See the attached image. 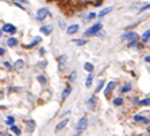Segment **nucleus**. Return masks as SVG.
I'll list each match as a JSON object with an SVG mask.
<instances>
[{
  "instance_id": "bb28decb",
  "label": "nucleus",
  "mask_w": 150,
  "mask_h": 136,
  "mask_svg": "<svg viewBox=\"0 0 150 136\" xmlns=\"http://www.w3.org/2000/svg\"><path fill=\"white\" fill-rule=\"evenodd\" d=\"M76 45H79V46H83V45H85V42L87 41H83V39H75Z\"/></svg>"
},
{
  "instance_id": "b1692460",
  "label": "nucleus",
  "mask_w": 150,
  "mask_h": 136,
  "mask_svg": "<svg viewBox=\"0 0 150 136\" xmlns=\"http://www.w3.org/2000/svg\"><path fill=\"white\" fill-rule=\"evenodd\" d=\"M103 85H104V81H103V80H102V81H100L99 84H97V86H96V89H95V94H96V93H99L100 90H102Z\"/></svg>"
},
{
  "instance_id": "58836bf2",
  "label": "nucleus",
  "mask_w": 150,
  "mask_h": 136,
  "mask_svg": "<svg viewBox=\"0 0 150 136\" xmlns=\"http://www.w3.org/2000/svg\"><path fill=\"white\" fill-rule=\"evenodd\" d=\"M80 1H83V3H89V1H92V0H80Z\"/></svg>"
},
{
  "instance_id": "79ce46f5",
  "label": "nucleus",
  "mask_w": 150,
  "mask_h": 136,
  "mask_svg": "<svg viewBox=\"0 0 150 136\" xmlns=\"http://www.w3.org/2000/svg\"><path fill=\"white\" fill-rule=\"evenodd\" d=\"M3 136H11V135H10V133H4Z\"/></svg>"
},
{
  "instance_id": "37998d69",
  "label": "nucleus",
  "mask_w": 150,
  "mask_h": 136,
  "mask_svg": "<svg viewBox=\"0 0 150 136\" xmlns=\"http://www.w3.org/2000/svg\"><path fill=\"white\" fill-rule=\"evenodd\" d=\"M0 35H1V30H0Z\"/></svg>"
},
{
  "instance_id": "2eb2a0df",
  "label": "nucleus",
  "mask_w": 150,
  "mask_h": 136,
  "mask_svg": "<svg viewBox=\"0 0 150 136\" xmlns=\"http://www.w3.org/2000/svg\"><path fill=\"white\" fill-rule=\"evenodd\" d=\"M112 11V7H108V8H104V10H102V11L99 12V16L100 18H103V16H106L107 14H110V12Z\"/></svg>"
},
{
  "instance_id": "f03ea898",
  "label": "nucleus",
  "mask_w": 150,
  "mask_h": 136,
  "mask_svg": "<svg viewBox=\"0 0 150 136\" xmlns=\"http://www.w3.org/2000/svg\"><path fill=\"white\" fill-rule=\"evenodd\" d=\"M87 125H88V117L87 116H84L81 117L79 120V123H77V127H76V129H77V132H83L84 129L87 128Z\"/></svg>"
},
{
  "instance_id": "c756f323",
  "label": "nucleus",
  "mask_w": 150,
  "mask_h": 136,
  "mask_svg": "<svg viewBox=\"0 0 150 136\" xmlns=\"http://www.w3.org/2000/svg\"><path fill=\"white\" fill-rule=\"evenodd\" d=\"M149 8H150V4H146L145 7H142V8H141V10H139V12H143V11H146V10H149Z\"/></svg>"
},
{
  "instance_id": "5701e85b",
  "label": "nucleus",
  "mask_w": 150,
  "mask_h": 136,
  "mask_svg": "<svg viewBox=\"0 0 150 136\" xmlns=\"http://www.w3.org/2000/svg\"><path fill=\"white\" fill-rule=\"evenodd\" d=\"M114 105H116V106H120V105L123 104V98H120V97H116V98H114Z\"/></svg>"
},
{
  "instance_id": "4c0bfd02",
  "label": "nucleus",
  "mask_w": 150,
  "mask_h": 136,
  "mask_svg": "<svg viewBox=\"0 0 150 136\" xmlns=\"http://www.w3.org/2000/svg\"><path fill=\"white\" fill-rule=\"evenodd\" d=\"M96 7H99V5H102V1H97V3H95Z\"/></svg>"
},
{
  "instance_id": "39448f33",
  "label": "nucleus",
  "mask_w": 150,
  "mask_h": 136,
  "mask_svg": "<svg viewBox=\"0 0 150 136\" xmlns=\"http://www.w3.org/2000/svg\"><path fill=\"white\" fill-rule=\"evenodd\" d=\"M115 86H116V82H114V81H111V82L107 84L106 89H104V94H106V97H108V96L112 93V90L115 89Z\"/></svg>"
},
{
  "instance_id": "c9c22d12",
  "label": "nucleus",
  "mask_w": 150,
  "mask_h": 136,
  "mask_svg": "<svg viewBox=\"0 0 150 136\" xmlns=\"http://www.w3.org/2000/svg\"><path fill=\"white\" fill-rule=\"evenodd\" d=\"M39 53H41V54H45V49H44V47H42V49H39Z\"/></svg>"
},
{
  "instance_id": "4468645a",
  "label": "nucleus",
  "mask_w": 150,
  "mask_h": 136,
  "mask_svg": "<svg viewBox=\"0 0 150 136\" xmlns=\"http://www.w3.org/2000/svg\"><path fill=\"white\" fill-rule=\"evenodd\" d=\"M7 45L10 47H15L16 45H18V39H16V38H10L7 41Z\"/></svg>"
},
{
  "instance_id": "a211bd4d",
  "label": "nucleus",
  "mask_w": 150,
  "mask_h": 136,
  "mask_svg": "<svg viewBox=\"0 0 150 136\" xmlns=\"http://www.w3.org/2000/svg\"><path fill=\"white\" fill-rule=\"evenodd\" d=\"M84 69L87 70L88 73H92V71H93V65L89 63V62H85V63H84Z\"/></svg>"
},
{
  "instance_id": "ddd939ff",
  "label": "nucleus",
  "mask_w": 150,
  "mask_h": 136,
  "mask_svg": "<svg viewBox=\"0 0 150 136\" xmlns=\"http://www.w3.org/2000/svg\"><path fill=\"white\" fill-rule=\"evenodd\" d=\"M149 39H150V30H146V31L142 34V42L146 43V42H149Z\"/></svg>"
},
{
  "instance_id": "7c9ffc66",
  "label": "nucleus",
  "mask_w": 150,
  "mask_h": 136,
  "mask_svg": "<svg viewBox=\"0 0 150 136\" xmlns=\"http://www.w3.org/2000/svg\"><path fill=\"white\" fill-rule=\"evenodd\" d=\"M137 43H138V41H133V42L129 43V47H134V46H137Z\"/></svg>"
},
{
  "instance_id": "423d86ee",
  "label": "nucleus",
  "mask_w": 150,
  "mask_h": 136,
  "mask_svg": "<svg viewBox=\"0 0 150 136\" xmlns=\"http://www.w3.org/2000/svg\"><path fill=\"white\" fill-rule=\"evenodd\" d=\"M96 104H97L96 97H89L87 100V106H88V109H91V111H95L96 109Z\"/></svg>"
},
{
  "instance_id": "72a5a7b5",
  "label": "nucleus",
  "mask_w": 150,
  "mask_h": 136,
  "mask_svg": "<svg viewBox=\"0 0 150 136\" xmlns=\"http://www.w3.org/2000/svg\"><path fill=\"white\" fill-rule=\"evenodd\" d=\"M4 66L7 67V69H11V65H10L8 62H4Z\"/></svg>"
},
{
  "instance_id": "a878e982",
  "label": "nucleus",
  "mask_w": 150,
  "mask_h": 136,
  "mask_svg": "<svg viewBox=\"0 0 150 136\" xmlns=\"http://www.w3.org/2000/svg\"><path fill=\"white\" fill-rule=\"evenodd\" d=\"M39 41H41V36H37V38L34 39V41H32V43H30V45H28V47H32L34 45H37V43L39 42Z\"/></svg>"
},
{
  "instance_id": "ea45409f",
  "label": "nucleus",
  "mask_w": 150,
  "mask_h": 136,
  "mask_svg": "<svg viewBox=\"0 0 150 136\" xmlns=\"http://www.w3.org/2000/svg\"><path fill=\"white\" fill-rule=\"evenodd\" d=\"M15 3H18V1H27V0H14Z\"/></svg>"
},
{
  "instance_id": "4be33fe9",
  "label": "nucleus",
  "mask_w": 150,
  "mask_h": 136,
  "mask_svg": "<svg viewBox=\"0 0 150 136\" xmlns=\"http://www.w3.org/2000/svg\"><path fill=\"white\" fill-rule=\"evenodd\" d=\"M130 90H131V85H130V84H124L123 88L120 89V92H122V93H126V92H130Z\"/></svg>"
},
{
  "instance_id": "a18cd8bd",
  "label": "nucleus",
  "mask_w": 150,
  "mask_h": 136,
  "mask_svg": "<svg viewBox=\"0 0 150 136\" xmlns=\"http://www.w3.org/2000/svg\"><path fill=\"white\" fill-rule=\"evenodd\" d=\"M141 136H142V135H141Z\"/></svg>"
},
{
  "instance_id": "20e7f679",
  "label": "nucleus",
  "mask_w": 150,
  "mask_h": 136,
  "mask_svg": "<svg viewBox=\"0 0 150 136\" xmlns=\"http://www.w3.org/2000/svg\"><path fill=\"white\" fill-rule=\"evenodd\" d=\"M48 15H49V10H48V8H39L38 12H37V20H44Z\"/></svg>"
},
{
  "instance_id": "f257e3e1",
  "label": "nucleus",
  "mask_w": 150,
  "mask_h": 136,
  "mask_svg": "<svg viewBox=\"0 0 150 136\" xmlns=\"http://www.w3.org/2000/svg\"><path fill=\"white\" fill-rule=\"evenodd\" d=\"M102 28H103V24L102 23H96V24H93L92 27L88 28L87 31L84 32V35H85V36H92V35H96L97 32L100 31V30H102Z\"/></svg>"
},
{
  "instance_id": "aec40b11",
  "label": "nucleus",
  "mask_w": 150,
  "mask_h": 136,
  "mask_svg": "<svg viewBox=\"0 0 150 136\" xmlns=\"http://www.w3.org/2000/svg\"><path fill=\"white\" fill-rule=\"evenodd\" d=\"M23 65H24L23 61H22V59H18V61L15 62V66L14 67H15V70H20L22 67H23Z\"/></svg>"
},
{
  "instance_id": "393cba45",
  "label": "nucleus",
  "mask_w": 150,
  "mask_h": 136,
  "mask_svg": "<svg viewBox=\"0 0 150 136\" xmlns=\"http://www.w3.org/2000/svg\"><path fill=\"white\" fill-rule=\"evenodd\" d=\"M11 131H12V132H14V133H16V135H20V129L18 128V127H16L15 124H14V125H11Z\"/></svg>"
},
{
  "instance_id": "7ed1b4c3",
  "label": "nucleus",
  "mask_w": 150,
  "mask_h": 136,
  "mask_svg": "<svg viewBox=\"0 0 150 136\" xmlns=\"http://www.w3.org/2000/svg\"><path fill=\"white\" fill-rule=\"evenodd\" d=\"M122 39H124V41H131V42H133V41H137V39H138V34L134 31H129V32L122 35Z\"/></svg>"
},
{
  "instance_id": "c85d7f7f",
  "label": "nucleus",
  "mask_w": 150,
  "mask_h": 136,
  "mask_svg": "<svg viewBox=\"0 0 150 136\" xmlns=\"http://www.w3.org/2000/svg\"><path fill=\"white\" fill-rule=\"evenodd\" d=\"M14 121H15V119H14V117L12 116H10L7 119V124H10V125H14Z\"/></svg>"
},
{
  "instance_id": "e433bc0d",
  "label": "nucleus",
  "mask_w": 150,
  "mask_h": 136,
  "mask_svg": "<svg viewBox=\"0 0 150 136\" xmlns=\"http://www.w3.org/2000/svg\"><path fill=\"white\" fill-rule=\"evenodd\" d=\"M4 54V49H1V47H0V55H3Z\"/></svg>"
},
{
  "instance_id": "6ab92c4d",
  "label": "nucleus",
  "mask_w": 150,
  "mask_h": 136,
  "mask_svg": "<svg viewBox=\"0 0 150 136\" xmlns=\"http://www.w3.org/2000/svg\"><path fill=\"white\" fill-rule=\"evenodd\" d=\"M92 80H93V73H89L88 74V78H87V82H85V86L89 88L92 85Z\"/></svg>"
},
{
  "instance_id": "cd10ccee",
  "label": "nucleus",
  "mask_w": 150,
  "mask_h": 136,
  "mask_svg": "<svg viewBox=\"0 0 150 136\" xmlns=\"http://www.w3.org/2000/svg\"><path fill=\"white\" fill-rule=\"evenodd\" d=\"M38 81H39L41 84H44V85H45V84H46V78H45L44 76H38Z\"/></svg>"
},
{
  "instance_id": "f8f14e48",
  "label": "nucleus",
  "mask_w": 150,
  "mask_h": 136,
  "mask_svg": "<svg viewBox=\"0 0 150 136\" xmlns=\"http://www.w3.org/2000/svg\"><path fill=\"white\" fill-rule=\"evenodd\" d=\"M134 120L135 121H141V123H149V119H147V117H143L142 115H135Z\"/></svg>"
},
{
  "instance_id": "dca6fc26",
  "label": "nucleus",
  "mask_w": 150,
  "mask_h": 136,
  "mask_svg": "<svg viewBox=\"0 0 150 136\" xmlns=\"http://www.w3.org/2000/svg\"><path fill=\"white\" fill-rule=\"evenodd\" d=\"M34 127H35V121H34V120H28L27 121V129H28V132H32V131H34Z\"/></svg>"
},
{
  "instance_id": "9b49d317",
  "label": "nucleus",
  "mask_w": 150,
  "mask_h": 136,
  "mask_svg": "<svg viewBox=\"0 0 150 136\" xmlns=\"http://www.w3.org/2000/svg\"><path fill=\"white\" fill-rule=\"evenodd\" d=\"M79 31V24H72L68 27V34H76V32Z\"/></svg>"
},
{
  "instance_id": "2f4dec72",
  "label": "nucleus",
  "mask_w": 150,
  "mask_h": 136,
  "mask_svg": "<svg viewBox=\"0 0 150 136\" xmlns=\"http://www.w3.org/2000/svg\"><path fill=\"white\" fill-rule=\"evenodd\" d=\"M95 16H96V14H93V12H92V14H89V15H88V19H87V20H89V19H93Z\"/></svg>"
},
{
  "instance_id": "c03bdc74",
  "label": "nucleus",
  "mask_w": 150,
  "mask_h": 136,
  "mask_svg": "<svg viewBox=\"0 0 150 136\" xmlns=\"http://www.w3.org/2000/svg\"><path fill=\"white\" fill-rule=\"evenodd\" d=\"M76 136H77V135H76Z\"/></svg>"
},
{
  "instance_id": "0eeeda50",
  "label": "nucleus",
  "mask_w": 150,
  "mask_h": 136,
  "mask_svg": "<svg viewBox=\"0 0 150 136\" xmlns=\"http://www.w3.org/2000/svg\"><path fill=\"white\" fill-rule=\"evenodd\" d=\"M1 31H6V32H10V34H14L16 31V27L14 24H10V23H6L1 28Z\"/></svg>"
},
{
  "instance_id": "f3484780",
  "label": "nucleus",
  "mask_w": 150,
  "mask_h": 136,
  "mask_svg": "<svg viewBox=\"0 0 150 136\" xmlns=\"http://www.w3.org/2000/svg\"><path fill=\"white\" fill-rule=\"evenodd\" d=\"M71 92H72V88H71V86H66V88L64 89V92H62V98H64V100H65V98H66L68 96L71 94Z\"/></svg>"
},
{
  "instance_id": "412c9836",
  "label": "nucleus",
  "mask_w": 150,
  "mask_h": 136,
  "mask_svg": "<svg viewBox=\"0 0 150 136\" xmlns=\"http://www.w3.org/2000/svg\"><path fill=\"white\" fill-rule=\"evenodd\" d=\"M139 106H147V105H150V98H143V100H141V101L138 102Z\"/></svg>"
},
{
  "instance_id": "f704fd0d",
  "label": "nucleus",
  "mask_w": 150,
  "mask_h": 136,
  "mask_svg": "<svg viewBox=\"0 0 150 136\" xmlns=\"http://www.w3.org/2000/svg\"><path fill=\"white\" fill-rule=\"evenodd\" d=\"M145 61H146L147 63H150V55H147V57H145Z\"/></svg>"
},
{
  "instance_id": "6e6552de",
  "label": "nucleus",
  "mask_w": 150,
  "mask_h": 136,
  "mask_svg": "<svg viewBox=\"0 0 150 136\" xmlns=\"http://www.w3.org/2000/svg\"><path fill=\"white\" fill-rule=\"evenodd\" d=\"M65 67H66V57L65 55H61L58 58V70H65Z\"/></svg>"
},
{
  "instance_id": "473e14b6",
  "label": "nucleus",
  "mask_w": 150,
  "mask_h": 136,
  "mask_svg": "<svg viewBox=\"0 0 150 136\" xmlns=\"http://www.w3.org/2000/svg\"><path fill=\"white\" fill-rule=\"evenodd\" d=\"M75 78H76V73H72V74H71V80H69V81L72 82L73 80H75Z\"/></svg>"
},
{
  "instance_id": "9d476101",
  "label": "nucleus",
  "mask_w": 150,
  "mask_h": 136,
  "mask_svg": "<svg viewBox=\"0 0 150 136\" xmlns=\"http://www.w3.org/2000/svg\"><path fill=\"white\" fill-rule=\"evenodd\" d=\"M68 119H65V120H62L61 123H58L57 124V127H55V132H58V131H61V129H64L65 127H66V124H68Z\"/></svg>"
},
{
  "instance_id": "1a4fd4ad",
  "label": "nucleus",
  "mask_w": 150,
  "mask_h": 136,
  "mask_svg": "<svg viewBox=\"0 0 150 136\" xmlns=\"http://www.w3.org/2000/svg\"><path fill=\"white\" fill-rule=\"evenodd\" d=\"M51 31H53V27H51V26H42V27H41V32L45 35H50Z\"/></svg>"
},
{
  "instance_id": "a19ab883",
  "label": "nucleus",
  "mask_w": 150,
  "mask_h": 136,
  "mask_svg": "<svg viewBox=\"0 0 150 136\" xmlns=\"http://www.w3.org/2000/svg\"><path fill=\"white\" fill-rule=\"evenodd\" d=\"M146 129H147V132H149V133H150V125H149V127H147V128H146Z\"/></svg>"
}]
</instances>
